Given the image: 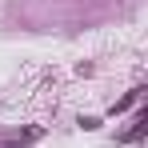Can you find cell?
Masks as SVG:
<instances>
[{
  "label": "cell",
  "instance_id": "obj_2",
  "mask_svg": "<svg viewBox=\"0 0 148 148\" xmlns=\"http://www.w3.org/2000/svg\"><path fill=\"white\" fill-rule=\"evenodd\" d=\"M140 136H144V120H136V124H132V128L120 136V144H132V140H140Z\"/></svg>",
  "mask_w": 148,
  "mask_h": 148
},
{
  "label": "cell",
  "instance_id": "obj_3",
  "mask_svg": "<svg viewBox=\"0 0 148 148\" xmlns=\"http://www.w3.org/2000/svg\"><path fill=\"white\" fill-rule=\"evenodd\" d=\"M136 100H140V88H132V92H128V96H124L120 104H116V108H112V112H124V108H132V104H136Z\"/></svg>",
  "mask_w": 148,
  "mask_h": 148
},
{
  "label": "cell",
  "instance_id": "obj_1",
  "mask_svg": "<svg viewBox=\"0 0 148 148\" xmlns=\"http://www.w3.org/2000/svg\"><path fill=\"white\" fill-rule=\"evenodd\" d=\"M36 136H40V128H28L24 136H12V140H4V148H24V144H32Z\"/></svg>",
  "mask_w": 148,
  "mask_h": 148
}]
</instances>
